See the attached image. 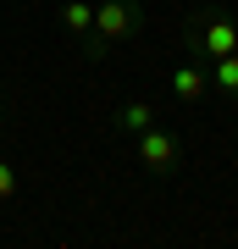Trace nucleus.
<instances>
[{
	"instance_id": "obj_1",
	"label": "nucleus",
	"mask_w": 238,
	"mask_h": 249,
	"mask_svg": "<svg viewBox=\"0 0 238 249\" xmlns=\"http://www.w3.org/2000/svg\"><path fill=\"white\" fill-rule=\"evenodd\" d=\"M144 34V6L139 0H100L94 6V34L83 39V55H106L111 45H128V39Z\"/></svg>"
},
{
	"instance_id": "obj_2",
	"label": "nucleus",
	"mask_w": 238,
	"mask_h": 249,
	"mask_svg": "<svg viewBox=\"0 0 238 249\" xmlns=\"http://www.w3.org/2000/svg\"><path fill=\"white\" fill-rule=\"evenodd\" d=\"M183 50L194 61H216V55H233L238 50V22L227 11H205V17H188L183 28Z\"/></svg>"
},
{
	"instance_id": "obj_3",
	"label": "nucleus",
	"mask_w": 238,
	"mask_h": 249,
	"mask_svg": "<svg viewBox=\"0 0 238 249\" xmlns=\"http://www.w3.org/2000/svg\"><path fill=\"white\" fill-rule=\"evenodd\" d=\"M139 160L155 172V178H172V172L183 166V139L166 133V127H144L139 133Z\"/></svg>"
},
{
	"instance_id": "obj_4",
	"label": "nucleus",
	"mask_w": 238,
	"mask_h": 249,
	"mask_svg": "<svg viewBox=\"0 0 238 249\" xmlns=\"http://www.w3.org/2000/svg\"><path fill=\"white\" fill-rule=\"evenodd\" d=\"M166 83H172V100H177V106H200V100L211 94V72H205V61L172 67V72H166Z\"/></svg>"
},
{
	"instance_id": "obj_5",
	"label": "nucleus",
	"mask_w": 238,
	"mask_h": 249,
	"mask_svg": "<svg viewBox=\"0 0 238 249\" xmlns=\"http://www.w3.org/2000/svg\"><path fill=\"white\" fill-rule=\"evenodd\" d=\"M111 127L128 133V139H139L144 127H155V106H150V100H122V106L111 111Z\"/></svg>"
},
{
	"instance_id": "obj_6",
	"label": "nucleus",
	"mask_w": 238,
	"mask_h": 249,
	"mask_svg": "<svg viewBox=\"0 0 238 249\" xmlns=\"http://www.w3.org/2000/svg\"><path fill=\"white\" fill-rule=\"evenodd\" d=\"M211 89L227 100V106H238V50H233V55H216V61H211Z\"/></svg>"
},
{
	"instance_id": "obj_7",
	"label": "nucleus",
	"mask_w": 238,
	"mask_h": 249,
	"mask_svg": "<svg viewBox=\"0 0 238 249\" xmlns=\"http://www.w3.org/2000/svg\"><path fill=\"white\" fill-rule=\"evenodd\" d=\"M61 22H67V34L83 45V39L94 34V6H89V0H67V6H61Z\"/></svg>"
},
{
	"instance_id": "obj_8",
	"label": "nucleus",
	"mask_w": 238,
	"mask_h": 249,
	"mask_svg": "<svg viewBox=\"0 0 238 249\" xmlns=\"http://www.w3.org/2000/svg\"><path fill=\"white\" fill-rule=\"evenodd\" d=\"M0 199H17V166L0 160Z\"/></svg>"
},
{
	"instance_id": "obj_9",
	"label": "nucleus",
	"mask_w": 238,
	"mask_h": 249,
	"mask_svg": "<svg viewBox=\"0 0 238 249\" xmlns=\"http://www.w3.org/2000/svg\"><path fill=\"white\" fill-rule=\"evenodd\" d=\"M0 111H6V100H0Z\"/></svg>"
}]
</instances>
